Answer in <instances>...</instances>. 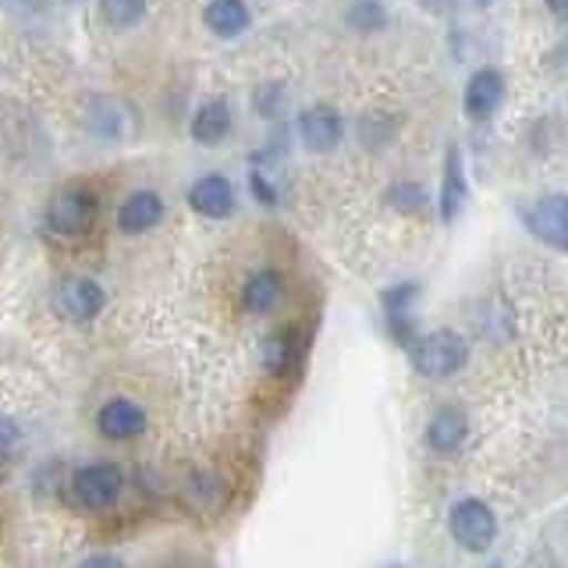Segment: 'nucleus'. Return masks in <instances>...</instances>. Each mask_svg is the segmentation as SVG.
I'll return each instance as SVG.
<instances>
[{
    "label": "nucleus",
    "instance_id": "nucleus-1",
    "mask_svg": "<svg viewBox=\"0 0 568 568\" xmlns=\"http://www.w3.org/2000/svg\"><path fill=\"white\" fill-rule=\"evenodd\" d=\"M405 352H408L413 369L426 381H448L455 373L466 369V363H469V342L452 327H437V331L419 334Z\"/></svg>",
    "mask_w": 568,
    "mask_h": 568
},
{
    "label": "nucleus",
    "instance_id": "nucleus-2",
    "mask_svg": "<svg viewBox=\"0 0 568 568\" xmlns=\"http://www.w3.org/2000/svg\"><path fill=\"white\" fill-rule=\"evenodd\" d=\"M515 213H519V224L532 242L568 256V192L529 195V200L515 206Z\"/></svg>",
    "mask_w": 568,
    "mask_h": 568
},
{
    "label": "nucleus",
    "instance_id": "nucleus-3",
    "mask_svg": "<svg viewBox=\"0 0 568 568\" xmlns=\"http://www.w3.org/2000/svg\"><path fill=\"white\" fill-rule=\"evenodd\" d=\"M100 200L93 189L68 185L53 192L43 206V231L50 239H82L89 227L97 224Z\"/></svg>",
    "mask_w": 568,
    "mask_h": 568
},
{
    "label": "nucleus",
    "instance_id": "nucleus-4",
    "mask_svg": "<svg viewBox=\"0 0 568 568\" xmlns=\"http://www.w3.org/2000/svg\"><path fill=\"white\" fill-rule=\"evenodd\" d=\"M448 529L455 544L479 555V550H487L497 540V515L487 501H479V497H462L448 511Z\"/></svg>",
    "mask_w": 568,
    "mask_h": 568
},
{
    "label": "nucleus",
    "instance_id": "nucleus-5",
    "mask_svg": "<svg viewBox=\"0 0 568 568\" xmlns=\"http://www.w3.org/2000/svg\"><path fill=\"white\" fill-rule=\"evenodd\" d=\"M295 135L306 153H334L345 142V118L331 103H310L295 118Z\"/></svg>",
    "mask_w": 568,
    "mask_h": 568
},
{
    "label": "nucleus",
    "instance_id": "nucleus-6",
    "mask_svg": "<svg viewBox=\"0 0 568 568\" xmlns=\"http://www.w3.org/2000/svg\"><path fill=\"white\" fill-rule=\"evenodd\" d=\"M419 281H398L387 284L381 292V313H384V327L390 334V342L408 348L419 337L416 327V302H419Z\"/></svg>",
    "mask_w": 568,
    "mask_h": 568
},
{
    "label": "nucleus",
    "instance_id": "nucleus-7",
    "mask_svg": "<svg viewBox=\"0 0 568 568\" xmlns=\"http://www.w3.org/2000/svg\"><path fill=\"white\" fill-rule=\"evenodd\" d=\"M82 124L89 135H97L103 142H124L135 135V114L132 106L111 97V93H93L82 106Z\"/></svg>",
    "mask_w": 568,
    "mask_h": 568
},
{
    "label": "nucleus",
    "instance_id": "nucleus-8",
    "mask_svg": "<svg viewBox=\"0 0 568 568\" xmlns=\"http://www.w3.org/2000/svg\"><path fill=\"white\" fill-rule=\"evenodd\" d=\"M53 310H58L68 324H89L106 310V292L97 277L85 274H71L58 284L53 292Z\"/></svg>",
    "mask_w": 568,
    "mask_h": 568
},
{
    "label": "nucleus",
    "instance_id": "nucleus-9",
    "mask_svg": "<svg viewBox=\"0 0 568 568\" xmlns=\"http://www.w3.org/2000/svg\"><path fill=\"white\" fill-rule=\"evenodd\" d=\"M508 97V82L501 68H476L466 79V89H462V106H466V118L476 124H487L490 118H497V111L505 106Z\"/></svg>",
    "mask_w": 568,
    "mask_h": 568
},
{
    "label": "nucleus",
    "instance_id": "nucleus-10",
    "mask_svg": "<svg viewBox=\"0 0 568 568\" xmlns=\"http://www.w3.org/2000/svg\"><path fill=\"white\" fill-rule=\"evenodd\" d=\"M124 490V473L114 466V462H93V466H82L75 476H71V494L75 501L89 511L111 508Z\"/></svg>",
    "mask_w": 568,
    "mask_h": 568
},
{
    "label": "nucleus",
    "instance_id": "nucleus-11",
    "mask_svg": "<svg viewBox=\"0 0 568 568\" xmlns=\"http://www.w3.org/2000/svg\"><path fill=\"white\" fill-rule=\"evenodd\" d=\"M469 203V171L462 146L452 142L444 150V168H440V185H437V217L440 224H455L462 217V210Z\"/></svg>",
    "mask_w": 568,
    "mask_h": 568
},
{
    "label": "nucleus",
    "instance_id": "nucleus-12",
    "mask_svg": "<svg viewBox=\"0 0 568 568\" xmlns=\"http://www.w3.org/2000/svg\"><path fill=\"white\" fill-rule=\"evenodd\" d=\"M189 206L206 221H224L235 213V185L224 174H203L189 189Z\"/></svg>",
    "mask_w": 568,
    "mask_h": 568
},
{
    "label": "nucleus",
    "instance_id": "nucleus-13",
    "mask_svg": "<svg viewBox=\"0 0 568 568\" xmlns=\"http://www.w3.org/2000/svg\"><path fill=\"white\" fill-rule=\"evenodd\" d=\"M97 430L106 440H135L146 430V408L132 398H111L100 405L97 413Z\"/></svg>",
    "mask_w": 568,
    "mask_h": 568
},
{
    "label": "nucleus",
    "instance_id": "nucleus-14",
    "mask_svg": "<svg viewBox=\"0 0 568 568\" xmlns=\"http://www.w3.org/2000/svg\"><path fill=\"white\" fill-rule=\"evenodd\" d=\"M469 437V419L458 405H440L426 419V448L434 455H455Z\"/></svg>",
    "mask_w": 568,
    "mask_h": 568
},
{
    "label": "nucleus",
    "instance_id": "nucleus-15",
    "mask_svg": "<svg viewBox=\"0 0 568 568\" xmlns=\"http://www.w3.org/2000/svg\"><path fill=\"white\" fill-rule=\"evenodd\" d=\"M164 221V200L153 189H139L118 206V231L121 235H146Z\"/></svg>",
    "mask_w": 568,
    "mask_h": 568
},
{
    "label": "nucleus",
    "instance_id": "nucleus-16",
    "mask_svg": "<svg viewBox=\"0 0 568 568\" xmlns=\"http://www.w3.org/2000/svg\"><path fill=\"white\" fill-rule=\"evenodd\" d=\"M231 124H235V114H231V103L224 97H213L206 103H200V111L192 114V139L200 146H221V142L231 135Z\"/></svg>",
    "mask_w": 568,
    "mask_h": 568
},
{
    "label": "nucleus",
    "instance_id": "nucleus-17",
    "mask_svg": "<svg viewBox=\"0 0 568 568\" xmlns=\"http://www.w3.org/2000/svg\"><path fill=\"white\" fill-rule=\"evenodd\" d=\"M203 22L217 40H239L253 26V11L245 0H206Z\"/></svg>",
    "mask_w": 568,
    "mask_h": 568
},
{
    "label": "nucleus",
    "instance_id": "nucleus-18",
    "mask_svg": "<svg viewBox=\"0 0 568 568\" xmlns=\"http://www.w3.org/2000/svg\"><path fill=\"white\" fill-rule=\"evenodd\" d=\"M281 298H284V277H281V271H274V266L253 271L242 284V306H245V313H253V316L277 310Z\"/></svg>",
    "mask_w": 568,
    "mask_h": 568
},
{
    "label": "nucleus",
    "instance_id": "nucleus-19",
    "mask_svg": "<svg viewBox=\"0 0 568 568\" xmlns=\"http://www.w3.org/2000/svg\"><path fill=\"white\" fill-rule=\"evenodd\" d=\"M260 359H263V369L281 377V373H288L298 359V334L292 327H281L274 334H266V342L260 348Z\"/></svg>",
    "mask_w": 568,
    "mask_h": 568
},
{
    "label": "nucleus",
    "instance_id": "nucleus-20",
    "mask_svg": "<svg viewBox=\"0 0 568 568\" xmlns=\"http://www.w3.org/2000/svg\"><path fill=\"white\" fill-rule=\"evenodd\" d=\"M384 203L395 213H402V217H423L426 206H430V192L419 182H395L384 192Z\"/></svg>",
    "mask_w": 568,
    "mask_h": 568
},
{
    "label": "nucleus",
    "instance_id": "nucleus-21",
    "mask_svg": "<svg viewBox=\"0 0 568 568\" xmlns=\"http://www.w3.org/2000/svg\"><path fill=\"white\" fill-rule=\"evenodd\" d=\"M345 26L352 32H381L387 26V4L384 0H348L345 4Z\"/></svg>",
    "mask_w": 568,
    "mask_h": 568
},
{
    "label": "nucleus",
    "instance_id": "nucleus-22",
    "mask_svg": "<svg viewBox=\"0 0 568 568\" xmlns=\"http://www.w3.org/2000/svg\"><path fill=\"white\" fill-rule=\"evenodd\" d=\"M150 11V0H100V18L111 29H132Z\"/></svg>",
    "mask_w": 568,
    "mask_h": 568
},
{
    "label": "nucleus",
    "instance_id": "nucleus-23",
    "mask_svg": "<svg viewBox=\"0 0 568 568\" xmlns=\"http://www.w3.org/2000/svg\"><path fill=\"white\" fill-rule=\"evenodd\" d=\"M253 106L260 118H277L281 106H284V85L281 82H271V85H260L253 93Z\"/></svg>",
    "mask_w": 568,
    "mask_h": 568
},
{
    "label": "nucleus",
    "instance_id": "nucleus-24",
    "mask_svg": "<svg viewBox=\"0 0 568 568\" xmlns=\"http://www.w3.org/2000/svg\"><path fill=\"white\" fill-rule=\"evenodd\" d=\"M248 189H253V195H256V203H263V206H277L281 203V192H277V185L266 178V168L263 164H253V171H248Z\"/></svg>",
    "mask_w": 568,
    "mask_h": 568
},
{
    "label": "nucleus",
    "instance_id": "nucleus-25",
    "mask_svg": "<svg viewBox=\"0 0 568 568\" xmlns=\"http://www.w3.org/2000/svg\"><path fill=\"white\" fill-rule=\"evenodd\" d=\"M544 68L550 71V75H558V79H568V32L561 36V40L547 50V58H544Z\"/></svg>",
    "mask_w": 568,
    "mask_h": 568
},
{
    "label": "nucleus",
    "instance_id": "nucleus-26",
    "mask_svg": "<svg viewBox=\"0 0 568 568\" xmlns=\"http://www.w3.org/2000/svg\"><path fill=\"white\" fill-rule=\"evenodd\" d=\"M18 440H22V426H18L11 416H0V455L11 452Z\"/></svg>",
    "mask_w": 568,
    "mask_h": 568
},
{
    "label": "nucleus",
    "instance_id": "nucleus-27",
    "mask_svg": "<svg viewBox=\"0 0 568 568\" xmlns=\"http://www.w3.org/2000/svg\"><path fill=\"white\" fill-rule=\"evenodd\" d=\"M79 568H124V561L114 555H89Z\"/></svg>",
    "mask_w": 568,
    "mask_h": 568
},
{
    "label": "nucleus",
    "instance_id": "nucleus-28",
    "mask_svg": "<svg viewBox=\"0 0 568 568\" xmlns=\"http://www.w3.org/2000/svg\"><path fill=\"white\" fill-rule=\"evenodd\" d=\"M547 11L558 18V22L568 26V0H547Z\"/></svg>",
    "mask_w": 568,
    "mask_h": 568
},
{
    "label": "nucleus",
    "instance_id": "nucleus-29",
    "mask_svg": "<svg viewBox=\"0 0 568 568\" xmlns=\"http://www.w3.org/2000/svg\"><path fill=\"white\" fill-rule=\"evenodd\" d=\"M4 4H18V8H32V0H4Z\"/></svg>",
    "mask_w": 568,
    "mask_h": 568
},
{
    "label": "nucleus",
    "instance_id": "nucleus-30",
    "mask_svg": "<svg viewBox=\"0 0 568 568\" xmlns=\"http://www.w3.org/2000/svg\"><path fill=\"white\" fill-rule=\"evenodd\" d=\"M387 568H405V565H387Z\"/></svg>",
    "mask_w": 568,
    "mask_h": 568
},
{
    "label": "nucleus",
    "instance_id": "nucleus-31",
    "mask_svg": "<svg viewBox=\"0 0 568 568\" xmlns=\"http://www.w3.org/2000/svg\"><path fill=\"white\" fill-rule=\"evenodd\" d=\"M494 568H501V565H494Z\"/></svg>",
    "mask_w": 568,
    "mask_h": 568
}]
</instances>
